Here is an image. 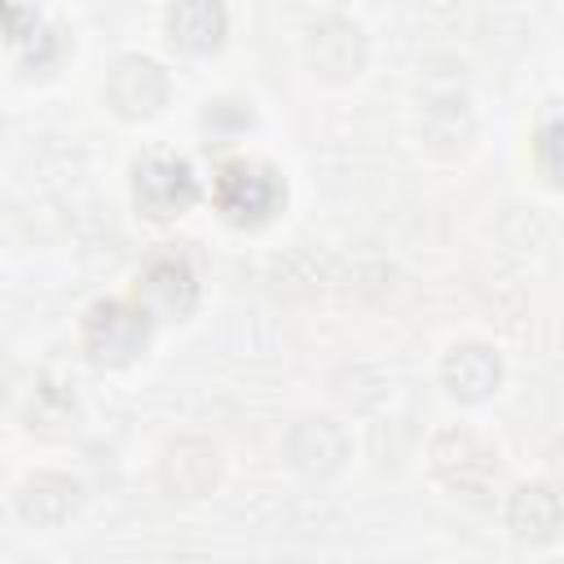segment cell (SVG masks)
Returning <instances> with one entry per match:
<instances>
[{
  "instance_id": "1",
  "label": "cell",
  "mask_w": 564,
  "mask_h": 564,
  "mask_svg": "<svg viewBox=\"0 0 564 564\" xmlns=\"http://www.w3.org/2000/svg\"><path fill=\"white\" fill-rule=\"evenodd\" d=\"M145 330H150L145 313L132 308V304H119V300L97 304L88 313V322H84V339H88L97 361H128V357H137L141 344H145Z\"/></svg>"
},
{
  "instance_id": "2",
  "label": "cell",
  "mask_w": 564,
  "mask_h": 564,
  "mask_svg": "<svg viewBox=\"0 0 564 564\" xmlns=\"http://www.w3.org/2000/svg\"><path fill=\"white\" fill-rule=\"evenodd\" d=\"M216 198H220L225 216H234V220H264L278 207L282 185L260 163H229L216 181Z\"/></svg>"
},
{
  "instance_id": "3",
  "label": "cell",
  "mask_w": 564,
  "mask_h": 564,
  "mask_svg": "<svg viewBox=\"0 0 564 564\" xmlns=\"http://www.w3.org/2000/svg\"><path fill=\"white\" fill-rule=\"evenodd\" d=\"M344 454H348V436H344V427L335 419L308 414V419H300L286 432V458L304 476H330V471H339Z\"/></svg>"
},
{
  "instance_id": "4",
  "label": "cell",
  "mask_w": 564,
  "mask_h": 564,
  "mask_svg": "<svg viewBox=\"0 0 564 564\" xmlns=\"http://www.w3.org/2000/svg\"><path fill=\"white\" fill-rule=\"evenodd\" d=\"M194 194H198L194 172L181 159H145L137 167V203L150 216H176L194 203Z\"/></svg>"
},
{
  "instance_id": "5",
  "label": "cell",
  "mask_w": 564,
  "mask_h": 564,
  "mask_svg": "<svg viewBox=\"0 0 564 564\" xmlns=\"http://www.w3.org/2000/svg\"><path fill=\"white\" fill-rule=\"evenodd\" d=\"M106 93H110V101H115L119 115L141 119V115H154V110L163 106L167 79H163V70H159L150 57H123V62H115V70H110Z\"/></svg>"
},
{
  "instance_id": "6",
  "label": "cell",
  "mask_w": 564,
  "mask_h": 564,
  "mask_svg": "<svg viewBox=\"0 0 564 564\" xmlns=\"http://www.w3.org/2000/svg\"><path fill=\"white\" fill-rule=\"evenodd\" d=\"M498 375H502V366H498V357H494L485 344H463V348H454V352L441 361V379H445V388H449L458 401H480V397H489V392L498 388Z\"/></svg>"
},
{
  "instance_id": "7",
  "label": "cell",
  "mask_w": 564,
  "mask_h": 564,
  "mask_svg": "<svg viewBox=\"0 0 564 564\" xmlns=\"http://www.w3.org/2000/svg\"><path fill=\"white\" fill-rule=\"evenodd\" d=\"M194 304V278L181 260H159L141 278V313L145 317H181Z\"/></svg>"
},
{
  "instance_id": "8",
  "label": "cell",
  "mask_w": 564,
  "mask_h": 564,
  "mask_svg": "<svg viewBox=\"0 0 564 564\" xmlns=\"http://www.w3.org/2000/svg\"><path fill=\"white\" fill-rule=\"evenodd\" d=\"M216 480V449L207 441H176L163 458V485L176 494H203Z\"/></svg>"
},
{
  "instance_id": "9",
  "label": "cell",
  "mask_w": 564,
  "mask_h": 564,
  "mask_svg": "<svg viewBox=\"0 0 564 564\" xmlns=\"http://www.w3.org/2000/svg\"><path fill=\"white\" fill-rule=\"evenodd\" d=\"M507 520H511V529L520 538H533V542L555 538V529H560V498H555V489L551 485H524V489H516Z\"/></svg>"
},
{
  "instance_id": "10",
  "label": "cell",
  "mask_w": 564,
  "mask_h": 564,
  "mask_svg": "<svg viewBox=\"0 0 564 564\" xmlns=\"http://www.w3.org/2000/svg\"><path fill=\"white\" fill-rule=\"evenodd\" d=\"M220 26H225V13H220L216 4H176V9L167 13L172 40H176L181 48H194V53L212 48V44L220 40Z\"/></svg>"
}]
</instances>
